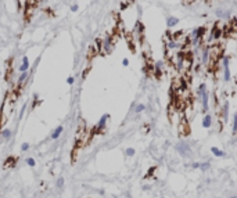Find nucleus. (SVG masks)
<instances>
[{
  "instance_id": "15",
  "label": "nucleus",
  "mask_w": 237,
  "mask_h": 198,
  "mask_svg": "<svg viewBox=\"0 0 237 198\" xmlns=\"http://www.w3.org/2000/svg\"><path fill=\"white\" fill-rule=\"evenodd\" d=\"M15 166V159H13L11 158V157H9V158H7V161L4 162V166Z\"/></svg>"
},
{
  "instance_id": "6",
  "label": "nucleus",
  "mask_w": 237,
  "mask_h": 198,
  "mask_svg": "<svg viewBox=\"0 0 237 198\" xmlns=\"http://www.w3.org/2000/svg\"><path fill=\"white\" fill-rule=\"evenodd\" d=\"M210 58H211V55H210V48H204L203 53H201V62H203V65H208V62H210Z\"/></svg>"
},
{
  "instance_id": "25",
  "label": "nucleus",
  "mask_w": 237,
  "mask_h": 198,
  "mask_svg": "<svg viewBox=\"0 0 237 198\" xmlns=\"http://www.w3.org/2000/svg\"><path fill=\"white\" fill-rule=\"evenodd\" d=\"M71 11H78V4H76V3H74V4L71 6Z\"/></svg>"
},
{
  "instance_id": "26",
  "label": "nucleus",
  "mask_w": 237,
  "mask_h": 198,
  "mask_svg": "<svg viewBox=\"0 0 237 198\" xmlns=\"http://www.w3.org/2000/svg\"><path fill=\"white\" fill-rule=\"evenodd\" d=\"M89 71H90V68H89V67H87V68H86V69H85V71H83V75H82V76H83V79H85V78H86V75H87V72H89Z\"/></svg>"
},
{
  "instance_id": "29",
  "label": "nucleus",
  "mask_w": 237,
  "mask_h": 198,
  "mask_svg": "<svg viewBox=\"0 0 237 198\" xmlns=\"http://www.w3.org/2000/svg\"><path fill=\"white\" fill-rule=\"evenodd\" d=\"M0 76H2V71H0Z\"/></svg>"
},
{
  "instance_id": "4",
  "label": "nucleus",
  "mask_w": 237,
  "mask_h": 198,
  "mask_svg": "<svg viewBox=\"0 0 237 198\" xmlns=\"http://www.w3.org/2000/svg\"><path fill=\"white\" fill-rule=\"evenodd\" d=\"M29 58H28V55H24L22 57V62H21V65L18 67V71L19 72H26L28 69H29Z\"/></svg>"
},
{
  "instance_id": "14",
  "label": "nucleus",
  "mask_w": 237,
  "mask_h": 198,
  "mask_svg": "<svg viewBox=\"0 0 237 198\" xmlns=\"http://www.w3.org/2000/svg\"><path fill=\"white\" fill-rule=\"evenodd\" d=\"M17 3H18L19 10H25L28 6V0H17Z\"/></svg>"
},
{
  "instance_id": "17",
  "label": "nucleus",
  "mask_w": 237,
  "mask_h": 198,
  "mask_svg": "<svg viewBox=\"0 0 237 198\" xmlns=\"http://www.w3.org/2000/svg\"><path fill=\"white\" fill-rule=\"evenodd\" d=\"M146 110V105H144V104H137V105L135 107V112H142V111H144Z\"/></svg>"
},
{
  "instance_id": "7",
  "label": "nucleus",
  "mask_w": 237,
  "mask_h": 198,
  "mask_svg": "<svg viewBox=\"0 0 237 198\" xmlns=\"http://www.w3.org/2000/svg\"><path fill=\"white\" fill-rule=\"evenodd\" d=\"M64 132V128L61 126V125H60V126H57L53 130V133H51V136H50V139H53V140H57L60 136H61V133Z\"/></svg>"
},
{
  "instance_id": "30",
  "label": "nucleus",
  "mask_w": 237,
  "mask_h": 198,
  "mask_svg": "<svg viewBox=\"0 0 237 198\" xmlns=\"http://www.w3.org/2000/svg\"><path fill=\"white\" fill-rule=\"evenodd\" d=\"M189 2H190V0H189Z\"/></svg>"
},
{
  "instance_id": "22",
  "label": "nucleus",
  "mask_w": 237,
  "mask_h": 198,
  "mask_svg": "<svg viewBox=\"0 0 237 198\" xmlns=\"http://www.w3.org/2000/svg\"><path fill=\"white\" fill-rule=\"evenodd\" d=\"M21 150H22V151H28V150H29V144H28V143H24L22 147H21Z\"/></svg>"
},
{
  "instance_id": "21",
  "label": "nucleus",
  "mask_w": 237,
  "mask_h": 198,
  "mask_svg": "<svg viewBox=\"0 0 237 198\" xmlns=\"http://www.w3.org/2000/svg\"><path fill=\"white\" fill-rule=\"evenodd\" d=\"M200 168H201L203 171H207V169L210 168V162H205V164H200Z\"/></svg>"
},
{
  "instance_id": "8",
  "label": "nucleus",
  "mask_w": 237,
  "mask_h": 198,
  "mask_svg": "<svg viewBox=\"0 0 237 198\" xmlns=\"http://www.w3.org/2000/svg\"><path fill=\"white\" fill-rule=\"evenodd\" d=\"M220 36H222V31L218 26H214V29L211 31V39L212 40H218Z\"/></svg>"
},
{
  "instance_id": "12",
  "label": "nucleus",
  "mask_w": 237,
  "mask_h": 198,
  "mask_svg": "<svg viewBox=\"0 0 237 198\" xmlns=\"http://www.w3.org/2000/svg\"><path fill=\"white\" fill-rule=\"evenodd\" d=\"M216 15L220 18H229V11H225V10H216L215 11Z\"/></svg>"
},
{
  "instance_id": "1",
  "label": "nucleus",
  "mask_w": 237,
  "mask_h": 198,
  "mask_svg": "<svg viewBox=\"0 0 237 198\" xmlns=\"http://www.w3.org/2000/svg\"><path fill=\"white\" fill-rule=\"evenodd\" d=\"M223 65V78L225 80H230V68H229V57H223L222 60Z\"/></svg>"
},
{
  "instance_id": "11",
  "label": "nucleus",
  "mask_w": 237,
  "mask_h": 198,
  "mask_svg": "<svg viewBox=\"0 0 237 198\" xmlns=\"http://www.w3.org/2000/svg\"><path fill=\"white\" fill-rule=\"evenodd\" d=\"M211 152L214 154L215 157H223L225 155V152L222 151V150H219V148H216V147H212L211 148Z\"/></svg>"
},
{
  "instance_id": "10",
  "label": "nucleus",
  "mask_w": 237,
  "mask_h": 198,
  "mask_svg": "<svg viewBox=\"0 0 237 198\" xmlns=\"http://www.w3.org/2000/svg\"><path fill=\"white\" fill-rule=\"evenodd\" d=\"M211 125H212V116L210 114H205V116H204V119H203V126L205 129H208V128H211Z\"/></svg>"
},
{
  "instance_id": "5",
  "label": "nucleus",
  "mask_w": 237,
  "mask_h": 198,
  "mask_svg": "<svg viewBox=\"0 0 237 198\" xmlns=\"http://www.w3.org/2000/svg\"><path fill=\"white\" fill-rule=\"evenodd\" d=\"M28 78H29V72H21V75L18 76V79H17V87H21L24 83H26V80H28Z\"/></svg>"
},
{
  "instance_id": "13",
  "label": "nucleus",
  "mask_w": 237,
  "mask_h": 198,
  "mask_svg": "<svg viewBox=\"0 0 237 198\" xmlns=\"http://www.w3.org/2000/svg\"><path fill=\"white\" fill-rule=\"evenodd\" d=\"M0 136H2L4 140H9L10 137H11V130H9V129H4V130L0 133Z\"/></svg>"
},
{
  "instance_id": "20",
  "label": "nucleus",
  "mask_w": 237,
  "mask_h": 198,
  "mask_svg": "<svg viewBox=\"0 0 237 198\" xmlns=\"http://www.w3.org/2000/svg\"><path fill=\"white\" fill-rule=\"evenodd\" d=\"M62 186H64V179H62V177H60V179L57 180V187L62 188Z\"/></svg>"
},
{
  "instance_id": "23",
  "label": "nucleus",
  "mask_w": 237,
  "mask_h": 198,
  "mask_svg": "<svg viewBox=\"0 0 237 198\" xmlns=\"http://www.w3.org/2000/svg\"><path fill=\"white\" fill-rule=\"evenodd\" d=\"M74 82H75V78H74V76H69V78L67 79V83H68V84H74Z\"/></svg>"
},
{
  "instance_id": "27",
  "label": "nucleus",
  "mask_w": 237,
  "mask_h": 198,
  "mask_svg": "<svg viewBox=\"0 0 237 198\" xmlns=\"http://www.w3.org/2000/svg\"><path fill=\"white\" fill-rule=\"evenodd\" d=\"M193 168H194V169L200 168V164H198V162H194V164H193Z\"/></svg>"
},
{
  "instance_id": "18",
  "label": "nucleus",
  "mask_w": 237,
  "mask_h": 198,
  "mask_svg": "<svg viewBox=\"0 0 237 198\" xmlns=\"http://www.w3.org/2000/svg\"><path fill=\"white\" fill-rule=\"evenodd\" d=\"M125 154H126L128 157H133V155H135V148H126Z\"/></svg>"
},
{
  "instance_id": "3",
  "label": "nucleus",
  "mask_w": 237,
  "mask_h": 198,
  "mask_svg": "<svg viewBox=\"0 0 237 198\" xmlns=\"http://www.w3.org/2000/svg\"><path fill=\"white\" fill-rule=\"evenodd\" d=\"M107 119H110V115H108V114H104V115L101 116V119H100V122H99V125H97V128H96V132H97V133L106 130Z\"/></svg>"
},
{
  "instance_id": "28",
  "label": "nucleus",
  "mask_w": 237,
  "mask_h": 198,
  "mask_svg": "<svg viewBox=\"0 0 237 198\" xmlns=\"http://www.w3.org/2000/svg\"><path fill=\"white\" fill-rule=\"evenodd\" d=\"M230 198H237V197H230Z\"/></svg>"
},
{
  "instance_id": "24",
  "label": "nucleus",
  "mask_w": 237,
  "mask_h": 198,
  "mask_svg": "<svg viewBox=\"0 0 237 198\" xmlns=\"http://www.w3.org/2000/svg\"><path fill=\"white\" fill-rule=\"evenodd\" d=\"M122 65H123V67H128V65H129V60H128V58H123V60H122Z\"/></svg>"
},
{
  "instance_id": "2",
  "label": "nucleus",
  "mask_w": 237,
  "mask_h": 198,
  "mask_svg": "<svg viewBox=\"0 0 237 198\" xmlns=\"http://www.w3.org/2000/svg\"><path fill=\"white\" fill-rule=\"evenodd\" d=\"M178 151H179L183 157H190V154H191L190 147H189V144H186V143H180V144H178Z\"/></svg>"
},
{
  "instance_id": "9",
  "label": "nucleus",
  "mask_w": 237,
  "mask_h": 198,
  "mask_svg": "<svg viewBox=\"0 0 237 198\" xmlns=\"http://www.w3.org/2000/svg\"><path fill=\"white\" fill-rule=\"evenodd\" d=\"M179 24V18H176V17H168L166 18V26L168 28H173V26H176Z\"/></svg>"
},
{
  "instance_id": "19",
  "label": "nucleus",
  "mask_w": 237,
  "mask_h": 198,
  "mask_svg": "<svg viewBox=\"0 0 237 198\" xmlns=\"http://www.w3.org/2000/svg\"><path fill=\"white\" fill-rule=\"evenodd\" d=\"M26 165H28V166H35L36 162H35L33 158H26Z\"/></svg>"
},
{
  "instance_id": "16",
  "label": "nucleus",
  "mask_w": 237,
  "mask_h": 198,
  "mask_svg": "<svg viewBox=\"0 0 237 198\" xmlns=\"http://www.w3.org/2000/svg\"><path fill=\"white\" fill-rule=\"evenodd\" d=\"M237 133V114H234L233 116V135Z\"/></svg>"
}]
</instances>
